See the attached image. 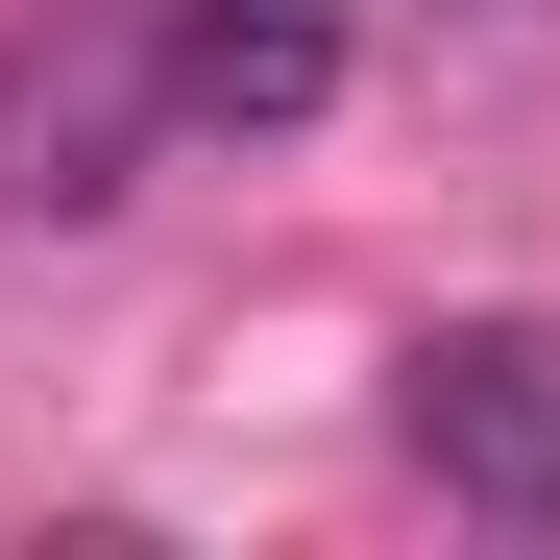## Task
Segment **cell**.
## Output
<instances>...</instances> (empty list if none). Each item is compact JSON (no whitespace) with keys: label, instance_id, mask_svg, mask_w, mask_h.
I'll return each instance as SVG.
<instances>
[{"label":"cell","instance_id":"2","mask_svg":"<svg viewBox=\"0 0 560 560\" xmlns=\"http://www.w3.org/2000/svg\"><path fill=\"white\" fill-rule=\"evenodd\" d=\"M341 25H365V0H147V73H171L196 147H293L341 98Z\"/></svg>","mask_w":560,"mask_h":560},{"label":"cell","instance_id":"1","mask_svg":"<svg viewBox=\"0 0 560 560\" xmlns=\"http://www.w3.org/2000/svg\"><path fill=\"white\" fill-rule=\"evenodd\" d=\"M390 439L439 463V512H512V536H560V317H415V365H390Z\"/></svg>","mask_w":560,"mask_h":560}]
</instances>
